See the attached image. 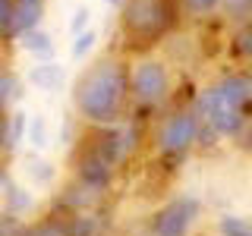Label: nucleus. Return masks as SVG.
<instances>
[{
    "label": "nucleus",
    "instance_id": "c85d7f7f",
    "mask_svg": "<svg viewBox=\"0 0 252 236\" xmlns=\"http://www.w3.org/2000/svg\"><path fill=\"white\" fill-rule=\"evenodd\" d=\"M0 205H3V202H0Z\"/></svg>",
    "mask_w": 252,
    "mask_h": 236
},
{
    "label": "nucleus",
    "instance_id": "39448f33",
    "mask_svg": "<svg viewBox=\"0 0 252 236\" xmlns=\"http://www.w3.org/2000/svg\"><path fill=\"white\" fill-rule=\"evenodd\" d=\"M199 217V202L183 195V199H173L167 208L158 211L155 217V236H186L189 227Z\"/></svg>",
    "mask_w": 252,
    "mask_h": 236
},
{
    "label": "nucleus",
    "instance_id": "cd10ccee",
    "mask_svg": "<svg viewBox=\"0 0 252 236\" xmlns=\"http://www.w3.org/2000/svg\"><path fill=\"white\" fill-rule=\"evenodd\" d=\"M0 236H3V230H0Z\"/></svg>",
    "mask_w": 252,
    "mask_h": 236
},
{
    "label": "nucleus",
    "instance_id": "1a4fd4ad",
    "mask_svg": "<svg viewBox=\"0 0 252 236\" xmlns=\"http://www.w3.org/2000/svg\"><path fill=\"white\" fill-rule=\"evenodd\" d=\"M19 47L26 54H32V57H38V60H51L54 57V38L47 35L41 26L32 29V31H22V35H19Z\"/></svg>",
    "mask_w": 252,
    "mask_h": 236
},
{
    "label": "nucleus",
    "instance_id": "f8f14e48",
    "mask_svg": "<svg viewBox=\"0 0 252 236\" xmlns=\"http://www.w3.org/2000/svg\"><path fill=\"white\" fill-rule=\"evenodd\" d=\"M19 98H22V79L10 69H3L0 73V107H13Z\"/></svg>",
    "mask_w": 252,
    "mask_h": 236
},
{
    "label": "nucleus",
    "instance_id": "423d86ee",
    "mask_svg": "<svg viewBox=\"0 0 252 236\" xmlns=\"http://www.w3.org/2000/svg\"><path fill=\"white\" fill-rule=\"evenodd\" d=\"M195 136H199V110H180L177 117H170L164 123L158 145H161V151L177 154V151H186L195 142Z\"/></svg>",
    "mask_w": 252,
    "mask_h": 236
},
{
    "label": "nucleus",
    "instance_id": "7ed1b4c3",
    "mask_svg": "<svg viewBox=\"0 0 252 236\" xmlns=\"http://www.w3.org/2000/svg\"><path fill=\"white\" fill-rule=\"evenodd\" d=\"M170 91V76L167 66L161 60H139L129 73V94L136 98V104L152 107L161 104Z\"/></svg>",
    "mask_w": 252,
    "mask_h": 236
},
{
    "label": "nucleus",
    "instance_id": "4be33fe9",
    "mask_svg": "<svg viewBox=\"0 0 252 236\" xmlns=\"http://www.w3.org/2000/svg\"><path fill=\"white\" fill-rule=\"evenodd\" d=\"M10 205H13V211H29L32 208V195L26 189H10Z\"/></svg>",
    "mask_w": 252,
    "mask_h": 236
},
{
    "label": "nucleus",
    "instance_id": "bb28decb",
    "mask_svg": "<svg viewBox=\"0 0 252 236\" xmlns=\"http://www.w3.org/2000/svg\"><path fill=\"white\" fill-rule=\"evenodd\" d=\"M246 236H252V230H249V233H246Z\"/></svg>",
    "mask_w": 252,
    "mask_h": 236
},
{
    "label": "nucleus",
    "instance_id": "f3484780",
    "mask_svg": "<svg viewBox=\"0 0 252 236\" xmlns=\"http://www.w3.org/2000/svg\"><path fill=\"white\" fill-rule=\"evenodd\" d=\"M26 142L32 148H47V123L44 117H29V129H26Z\"/></svg>",
    "mask_w": 252,
    "mask_h": 236
},
{
    "label": "nucleus",
    "instance_id": "dca6fc26",
    "mask_svg": "<svg viewBox=\"0 0 252 236\" xmlns=\"http://www.w3.org/2000/svg\"><path fill=\"white\" fill-rule=\"evenodd\" d=\"M94 44H98V31L85 29V31H79V35H73V47H69V54H73V60H82V57L92 54Z\"/></svg>",
    "mask_w": 252,
    "mask_h": 236
},
{
    "label": "nucleus",
    "instance_id": "9b49d317",
    "mask_svg": "<svg viewBox=\"0 0 252 236\" xmlns=\"http://www.w3.org/2000/svg\"><path fill=\"white\" fill-rule=\"evenodd\" d=\"M26 129H29V114L26 110H16L3 120V148L6 151H13V148H19L22 142H26Z\"/></svg>",
    "mask_w": 252,
    "mask_h": 236
},
{
    "label": "nucleus",
    "instance_id": "a211bd4d",
    "mask_svg": "<svg viewBox=\"0 0 252 236\" xmlns=\"http://www.w3.org/2000/svg\"><path fill=\"white\" fill-rule=\"evenodd\" d=\"M26 173H29L32 179H35V183H44V186H47V183L54 179V173H57V170H54V164H51V161H38V157H29Z\"/></svg>",
    "mask_w": 252,
    "mask_h": 236
},
{
    "label": "nucleus",
    "instance_id": "b1692460",
    "mask_svg": "<svg viewBox=\"0 0 252 236\" xmlns=\"http://www.w3.org/2000/svg\"><path fill=\"white\" fill-rule=\"evenodd\" d=\"M22 236H66V233H63L57 224H41V227H32V230L22 233Z\"/></svg>",
    "mask_w": 252,
    "mask_h": 236
},
{
    "label": "nucleus",
    "instance_id": "4468645a",
    "mask_svg": "<svg viewBox=\"0 0 252 236\" xmlns=\"http://www.w3.org/2000/svg\"><path fill=\"white\" fill-rule=\"evenodd\" d=\"M177 3L186 16H195V19H205L220 10V0H177Z\"/></svg>",
    "mask_w": 252,
    "mask_h": 236
},
{
    "label": "nucleus",
    "instance_id": "0eeeda50",
    "mask_svg": "<svg viewBox=\"0 0 252 236\" xmlns=\"http://www.w3.org/2000/svg\"><path fill=\"white\" fill-rule=\"evenodd\" d=\"M44 13H47V0H13V38L38 29Z\"/></svg>",
    "mask_w": 252,
    "mask_h": 236
},
{
    "label": "nucleus",
    "instance_id": "6ab92c4d",
    "mask_svg": "<svg viewBox=\"0 0 252 236\" xmlns=\"http://www.w3.org/2000/svg\"><path fill=\"white\" fill-rule=\"evenodd\" d=\"M233 51L240 54V57L252 60V19H246V22H243V29L236 31V38H233Z\"/></svg>",
    "mask_w": 252,
    "mask_h": 236
},
{
    "label": "nucleus",
    "instance_id": "f03ea898",
    "mask_svg": "<svg viewBox=\"0 0 252 236\" xmlns=\"http://www.w3.org/2000/svg\"><path fill=\"white\" fill-rule=\"evenodd\" d=\"M123 31L139 44H155L177 26V0H123Z\"/></svg>",
    "mask_w": 252,
    "mask_h": 236
},
{
    "label": "nucleus",
    "instance_id": "393cba45",
    "mask_svg": "<svg viewBox=\"0 0 252 236\" xmlns=\"http://www.w3.org/2000/svg\"><path fill=\"white\" fill-rule=\"evenodd\" d=\"M107 3H110V6H123V0H107Z\"/></svg>",
    "mask_w": 252,
    "mask_h": 236
},
{
    "label": "nucleus",
    "instance_id": "a878e982",
    "mask_svg": "<svg viewBox=\"0 0 252 236\" xmlns=\"http://www.w3.org/2000/svg\"><path fill=\"white\" fill-rule=\"evenodd\" d=\"M0 183H3V170H0Z\"/></svg>",
    "mask_w": 252,
    "mask_h": 236
},
{
    "label": "nucleus",
    "instance_id": "5701e85b",
    "mask_svg": "<svg viewBox=\"0 0 252 236\" xmlns=\"http://www.w3.org/2000/svg\"><path fill=\"white\" fill-rule=\"evenodd\" d=\"M220 230H224V236H246V233H249V227H246V224H240V220H233V217H224Z\"/></svg>",
    "mask_w": 252,
    "mask_h": 236
},
{
    "label": "nucleus",
    "instance_id": "20e7f679",
    "mask_svg": "<svg viewBox=\"0 0 252 236\" xmlns=\"http://www.w3.org/2000/svg\"><path fill=\"white\" fill-rule=\"evenodd\" d=\"M195 110H199V117L208 120V126L218 132V136H233V132H240V126H243V110L236 104H230V101L218 91V85H211V88L202 91Z\"/></svg>",
    "mask_w": 252,
    "mask_h": 236
},
{
    "label": "nucleus",
    "instance_id": "ddd939ff",
    "mask_svg": "<svg viewBox=\"0 0 252 236\" xmlns=\"http://www.w3.org/2000/svg\"><path fill=\"white\" fill-rule=\"evenodd\" d=\"M82 177H85L89 186L98 189L107 179V161H104V157H85V161H82Z\"/></svg>",
    "mask_w": 252,
    "mask_h": 236
},
{
    "label": "nucleus",
    "instance_id": "aec40b11",
    "mask_svg": "<svg viewBox=\"0 0 252 236\" xmlns=\"http://www.w3.org/2000/svg\"><path fill=\"white\" fill-rule=\"evenodd\" d=\"M85 29H92V10L82 3V6H76L73 19H69V35H79V31H85Z\"/></svg>",
    "mask_w": 252,
    "mask_h": 236
},
{
    "label": "nucleus",
    "instance_id": "412c9836",
    "mask_svg": "<svg viewBox=\"0 0 252 236\" xmlns=\"http://www.w3.org/2000/svg\"><path fill=\"white\" fill-rule=\"evenodd\" d=\"M0 38H13V0H0Z\"/></svg>",
    "mask_w": 252,
    "mask_h": 236
},
{
    "label": "nucleus",
    "instance_id": "f257e3e1",
    "mask_svg": "<svg viewBox=\"0 0 252 236\" xmlns=\"http://www.w3.org/2000/svg\"><path fill=\"white\" fill-rule=\"evenodd\" d=\"M129 94V73H126L123 60L117 57H101L92 63L82 76H79L73 88V104L79 117H85L89 123H117L120 110Z\"/></svg>",
    "mask_w": 252,
    "mask_h": 236
},
{
    "label": "nucleus",
    "instance_id": "6e6552de",
    "mask_svg": "<svg viewBox=\"0 0 252 236\" xmlns=\"http://www.w3.org/2000/svg\"><path fill=\"white\" fill-rule=\"evenodd\" d=\"M218 91L224 94L230 104H236L243 110L252 101V76L249 73H230V76H224L218 82Z\"/></svg>",
    "mask_w": 252,
    "mask_h": 236
},
{
    "label": "nucleus",
    "instance_id": "9d476101",
    "mask_svg": "<svg viewBox=\"0 0 252 236\" xmlns=\"http://www.w3.org/2000/svg\"><path fill=\"white\" fill-rule=\"evenodd\" d=\"M29 82L35 85V88H41V91H54V88H60V82H63V66L54 63V60H41V63L32 66Z\"/></svg>",
    "mask_w": 252,
    "mask_h": 236
},
{
    "label": "nucleus",
    "instance_id": "2eb2a0df",
    "mask_svg": "<svg viewBox=\"0 0 252 236\" xmlns=\"http://www.w3.org/2000/svg\"><path fill=\"white\" fill-rule=\"evenodd\" d=\"M220 13L230 22H246L252 19V0H220Z\"/></svg>",
    "mask_w": 252,
    "mask_h": 236
}]
</instances>
